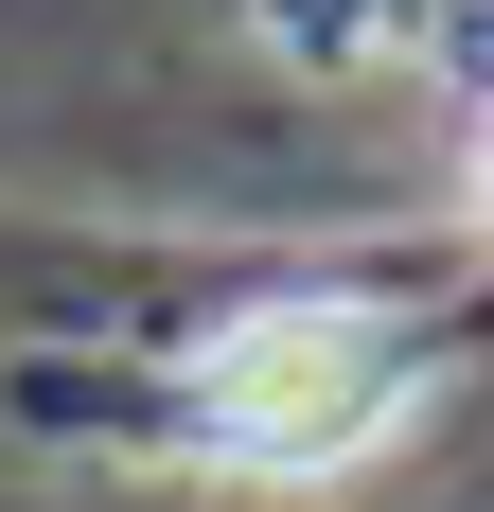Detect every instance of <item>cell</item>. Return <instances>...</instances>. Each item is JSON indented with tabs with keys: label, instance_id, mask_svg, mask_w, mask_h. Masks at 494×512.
Returning a JSON list of instances; mask_svg holds the SVG:
<instances>
[{
	"label": "cell",
	"instance_id": "obj_1",
	"mask_svg": "<svg viewBox=\"0 0 494 512\" xmlns=\"http://www.w3.org/2000/svg\"><path fill=\"white\" fill-rule=\"evenodd\" d=\"M424 424V336L336 283H265L177 354V442L212 477H371Z\"/></svg>",
	"mask_w": 494,
	"mask_h": 512
},
{
	"label": "cell",
	"instance_id": "obj_2",
	"mask_svg": "<svg viewBox=\"0 0 494 512\" xmlns=\"http://www.w3.org/2000/svg\"><path fill=\"white\" fill-rule=\"evenodd\" d=\"M336 36H371V53H406V36H442V0H336Z\"/></svg>",
	"mask_w": 494,
	"mask_h": 512
},
{
	"label": "cell",
	"instance_id": "obj_3",
	"mask_svg": "<svg viewBox=\"0 0 494 512\" xmlns=\"http://www.w3.org/2000/svg\"><path fill=\"white\" fill-rule=\"evenodd\" d=\"M477 212H494V89H477Z\"/></svg>",
	"mask_w": 494,
	"mask_h": 512
}]
</instances>
